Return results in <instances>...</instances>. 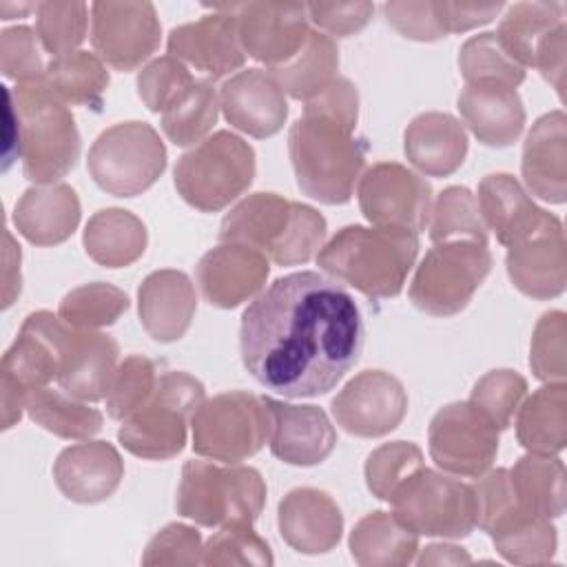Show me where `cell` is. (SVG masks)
I'll list each match as a JSON object with an SVG mask.
<instances>
[{
	"label": "cell",
	"mask_w": 567,
	"mask_h": 567,
	"mask_svg": "<svg viewBox=\"0 0 567 567\" xmlns=\"http://www.w3.org/2000/svg\"><path fill=\"white\" fill-rule=\"evenodd\" d=\"M363 319L341 281L315 270L275 279L241 315L239 350L250 377L288 399L330 392L359 361Z\"/></svg>",
	"instance_id": "obj_1"
},
{
	"label": "cell",
	"mask_w": 567,
	"mask_h": 567,
	"mask_svg": "<svg viewBox=\"0 0 567 567\" xmlns=\"http://www.w3.org/2000/svg\"><path fill=\"white\" fill-rule=\"evenodd\" d=\"M419 255V233L394 226L350 224L317 252V264L337 281L370 299L396 297Z\"/></svg>",
	"instance_id": "obj_2"
},
{
	"label": "cell",
	"mask_w": 567,
	"mask_h": 567,
	"mask_svg": "<svg viewBox=\"0 0 567 567\" xmlns=\"http://www.w3.org/2000/svg\"><path fill=\"white\" fill-rule=\"evenodd\" d=\"M326 230L328 224L317 208L259 190L224 215L219 241L255 248L277 266H297L321 250Z\"/></svg>",
	"instance_id": "obj_3"
},
{
	"label": "cell",
	"mask_w": 567,
	"mask_h": 567,
	"mask_svg": "<svg viewBox=\"0 0 567 567\" xmlns=\"http://www.w3.org/2000/svg\"><path fill=\"white\" fill-rule=\"evenodd\" d=\"M288 153L297 186L308 197L334 206L350 202L365 166L368 140L334 117L303 111L290 126Z\"/></svg>",
	"instance_id": "obj_4"
},
{
	"label": "cell",
	"mask_w": 567,
	"mask_h": 567,
	"mask_svg": "<svg viewBox=\"0 0 567 567\" xmlns=\"http://www.w3.org/2000/svg\"><path fill=\"white\" fill-rule=\"evenodd\" d=\"M20 126L22 171L35 186L60 184L80 157V133L71 109L44 84L4 86Z\"/></svg>",
	"instance_id": "obj_5"
},
{
	"label": "cell",
	"mask_w": 567,
	"mask_h": 567,
	"mask_svg": "<svg viewBox=\"0 0 567 567\" xmlns=\"http://www.w3.org/2000/svg\"><path fill=\"white\" fill-rule=\"evenodd\" d=\"M266 503V483L255 467L186 461L175 509L202 527L252 525Z\"/></svg>",
	"instance_id": "obj_6"
},
{
	"label": "cell",
	"mask_w": 567,
	"mask_h": 567,
	"mask_svg": "<svg viewBox=\"0 0 567 567\" xmlns=\"http://www.w3.org/2000/svg\"><path fill=\"white\" fill-rule=\"evenodd\" d=\"M204 401L199 379L188 372H162L153 396L122 421L117 441L140 458H173L184 450L188 425Z\"/></svg>",
	"instance_id": "obj_7"
},
{
	"label": "cell",
	"mask_w": 567,
	"mask_h": 567,
	"mask_svg": "<svg viewBox=\"0 0 567 567\" xmlns=\"http://www.w3.org/2000/svg\"><path fill=\"white\" fill-rule=\"evenodd\" d=\"M255 166V151L246 140L217 131L177 159L173 182L188 206L217 213L248 190Z\"/></svg>",
	"instance_id": "obj_8"
},
{
	"label": "cell",
	"mask_w": 567,
	"mask_h": 567,
	"mask_svg": "<svg viewBox=\"0 0 567 567\" xmlns=\"http://www.w3.org/2000/svg\"><path fill=\"white\" fill-rule=\"evenodd\" d=\"M66 323L49 310L31 312L2 354L0 363V405L2 430L13 427L24 410V399L31 390L58 381L62 339Z\"/></svg>",
	"instance_id": "obj_9"
},
{
	"label": "cell",
	"mask_w": 567,
	"mask_h": 567,
	"mask_svg": "<svg viewBox=\"0 0 567 567\" xmlns=\"http://www.w3.org/2000/svg\"><path fill=\"white\" fill-rule=\"evenodd\" d=\"M86 166L102 190L115 197H135L164 173L166 146L151 124L120 122L95 137Z\"/></svg>",
	"instance_id": "obj_10"
},
{
	"label": "cell",
	"mask_w": 567,
	"mask_h": 567,
	"mask_svg": "<svg viewBox=\"0 0 567 567\" xmlns=\"http://www.w3.org/2000/svg\"><path fill=\"white\" fill-rule=\"evenodd\" d=\"M489 270L492 252L487 244L467 239L434 244L416 266L410 301L432 317L458 315Z\"/></svg>",
	"instance_id": "obj_11"
},
{
	"label": "cell",
	"mask_w": 567,
	"mask_h": 567,
	"mask_svg": "<svg viewBox=\"0 0 567 567\" xmlns=\"http://www.w3.org/2000/svg\"><path fill=\"white\" fill-rule=\"evenodd\" d=\"M193 450L199 456L237 463L257 454L270 439L272 416L266 396L252 392H221L195 412Z\"/></svg>",
	"instance_id": "obj_12"
},
{
	"label": "cell",
	"mask_w": 567,
	"mask_h": 567,
	"mask_svg": "<svg viewBox=\"0 0 567 567\" xmlns=\"http://www.w3.org/2000/svg\"><path fill=\"white\" fill-rule=\"evenodd\" d=\"M394 516L416 534L465 538L476 527L472 485L436 470H416L390 498Z\"/></svg>",
	"instance_id": "obj_13"
},
{
	"label": "cell",
	"mask_w": 567,
	"mask_h": 567,
	"mask_svg": "<svg viewBox=\"0 0 567 567\" xmlns=\"http://www.w3.org/2000/svg\"><path fill=\"white\" fill-rule=\"evenodd\" d=\"M427 447L445 474L476 478L496 461L498 430L472 401H454L432 416Z\"/></svg>",
	"instance_id": "obj_14"
},
{
	"label": "cell",
	"mask_w": 567,
	"mask_h": 567,
	"mask_svg": "<svg viewBox=\"0 0 567 567\" xmlns=\"http://www.w3.org/2000/svg\"><path fill=\"white\" fill-rule=\"evenodd\" d=\"M516 290L532 299H554L567 286V241L556 215L540 208L538 217L514 237L505 257Z\"/></svg>",
	"instance_id": "obj_15"
},
{
	"label": "cell",
	"mask_w": 567,
	"mask_h": 567,
	"mask_svg": "<svg viewBox=\"0 0 567 567\" xmlns=\"http://www.w3.org/2000/svg\"><path fill=\"white\" fill-rule=\"evenodd\" d=\"M359 208L374 226L425 230L432 213V186L399 162H377L357 186Z\"/></svg>",
	"instance_id": "obj_16"
},
{
	"label": "cell",
	"mask_w": 567,
	"mask_h": 567,
	"mask_svg": "<svg viewBox=\"0 0 567 567\" xmlns=\"http://www.w3.org/2000/svg\"><path fill=\"white\" fill-rule=\"evenodd\" d=\"M162 24L153 2H93L91 44L102 62L133 71L159 47Z\"/></svg>",
	"instance_id": "obj_17"
},
{
	"label": "cell",
	"mask_w": 567,
	"mask_h": 567,
	"mask_svg": "<svg viewBox=\"0 0 567 567\" xmlns=\"http://www.w3.org/2000/svg\"><path fill=\"white\" fill-rule=\"evenodd\" d=\"M217 7L235 16L244 53L268 69L288 62L310 33L303 2H230Z\"/></svg>",
	"instance_id": "obj_18"
},
{
	"label": "cell",
	"mask_w": 567,
	"mask_h": 567,
	"mask_svg": "<svg viewBox=\"0 0 567 567\" xmlns=\"http://www.w3.org/2000/svg\"><path fill=\"white\" fill-rule=\"evenodd\" d=\"M408 412L403 383L385 370H363L332 399L334 421L354 436L377 439L390 434Z\"/></svg>",
	"instance_id": "obj_19"
},
{
	"label": "cell",
	"mask_w": 567,
	"mask_h": 567,
	"mask_svg": "<svg viewBox=\"0 0 567 567\" xmlns=\"http://www.w3.org/2000/svg\"><path fill=\"white\" fill-rule=\"evenodd\" d=\"M213 13L195 22L173 27L168 33V55L188 62L208 78H224L244 66L246 53L237 35V20L230 11L210 4Z\"/></svg>",
	"instance_id": "obj_20"
},
{
	"label": "cell",
	"mask_w": 567,
	"mask_h": 567,
	"mask_svg": "<svg viewBox=\"0 0 567 567\" xmlns=\"http://www.w3.org/2000/svg\"><path fill=\"white\" fill-rule=\"evenodd\" d=\"M219 109L230 126L250 137H270L288 120V100L266 69H246L219 89Z\"/></svg>",
	"instance_id": "obj_21"
},
{
	"label": "cell",
	"mask_w": 567,
	"mask_h": 567,
	"mask_svg": "<svg viewBox=\"0 0 567 567\" xmlns=\"http://www.w3.org/2000/svg\"><path fill=\"white\" fill-rule=\"evenodd\" d=\"M268 257L241 244H219L202 255L195 277L204 299L215 308H237L266 286Z\"/></svg>",
	"instance_id": "obj_22"
},
{
	"label": "cell",
	"mask_w": 567,
	"mask_h": 567,
	"mask_svg": "<svg viewBox=\"0 0 567 567\" xmlns=\"http://www.w3.org/2000/svg\"><path fill=\"white\" fill-rule=\"evenodd\" d=\"M120 346L111 334L97 330H78L66 323L62 339L58 383L80 401H102L109 394L117 370Z\"/></svg>",
	"instance_id": "obj_23"
},
{
	"label": "cell",
	"mask_w": 567,
	"mask_h": 567,
	"mask_svg": "<svg viewBox=\"0 0 567 567\" xmlns=\"http://www.w3.org/2000/svg\"><path fill=\"white\" fill-rule=\"evenodd\" d=\"M272 416L270 452L279 461L297 467H310L326 461L334 445L337 432L328 414L317 405H292L266 396Z\"/></svg>",
	"instance_id": "obj_24"
},
{
	"label": "cell",
	"mask_w": 567,
	"mask_h": 567,
	"mask_svg": "<svg viewBox=\"0 0 567 567\" xmlns=\"http://www.w3.org/2000/svg\"><path fill=\"white\" fill-rule=\"evenodd\" d=\"M281 538L299 554H326L341 540L343 514L334 498L317 487L290 489L277 507Z\"/></svg>",
	"instance_id": "obj_25"
},
{
	"label": "cell",
	"mask_w": 567,
	"mask_h": 567,
	"mask_svg": "<svg viewBox=\"0 0 567 567\" xmlns=\"http://www.w3.org/2000/svg\"><path fill=\"white\" fill-rule=\"evenodd\" d=\"M124 461L109 441H84L64 447L53 463L58 489L73 503H102L120 487Z\"/></svg>",
	"instance_id": "obj_26"
},
{
	"label": "cell",
	"mask_w": 567,
	"mask_h": 567,
	"mask_svg": "<svg viewBox=\"0 0 567 567\" xmlns=\"http://www.w3.org/2000/svg\"><path fill=\"white\" fill-rule=\"evenodd\" d=\"M520 173L527 190L543 202L567 199V117L560 109L540 115L523 144Z\"/></svg>",
	"instance_id": "obj_27"
},
{
	"label": "cell",
	"mask_w": 567,
	"mask_h": 567,
	"mask_svg": "<svg viewBox=\"0 0 567 567\" xmlns=\"http://www.w3.org/2000/svg\"><path fill=\"white\" fill-rule=\"evenodd\" d=\"M197 310V295L190 277L175 268L153 270L137 290V312L142 328L159 343L177 341L186 334Z\"/></svg>",
	"instance_id": "obj_28"
},
{
	"label": "cell",
	"mask_w": 567,
	"mask_h": 567,
	"mask_svg": "<svg viewBox=\"0 0 567 567\" xmlns=\"http://www.w3.org/2000/svg\"><path fill=\"white\" fill-rule=\"evenodd\" d=\"M474 137L494 148L514 144L525 128V106L516 89L498 82H470L456 100Z\"/></svg>",
	"instance_id": "obj_29"
},
{
	"label": "cell",
	"mask_w": 567,
	"mask_h": 567,
	"mask_svg": "<svg viewBox=\"0 0 567 567\" xmlns=\"http://www.w3.org/2000/svg\"><path fill=\"white\" fill-rule=\"evenodd\" d=\"M403 151L408 162L421 173L447 177L465 162L467 133L450 113H419L403 133Z\"/></svg>",
	"instance_id": "obj_30"
},
{
	"label": "cell",
	"mask_w": 567,
	"mask_h": 567,
	"mask_svg": "<svg viewBox=\"0 0 567 567\" xmlns=\"http://www.w3.org/2000/svg\"><path fill=\"white\" fill-rule=\"evenodd\" d=\"M80 215V197L69 184L31 186L13 208V224L31 244L55 246L75 233Z\"/></svg>",
	"instance_id": "obj_31"
},
{
	"label": "cell",
	"mask_w": 567,
	"mask_h": 567,
	"mask_svg": "<svg viewBox=\"0 0 567 567\" xmlns=\"http://www.w3.org/2000/svg\"><path fill=\"white\" fill-rule=\"evenodd\" d=\"M348 545L361 567H401L414 560L419 534L403 525L394 512L374 509L359 518Z\"/></svg>",
	"instance_id": "obj_32"
},
{
	"label": "cell",
	"mask_w": 567,
	"mask_h": 567,
	"mask_svg": "<svg viewBox=\"0 0 567 567\" xmlns=\"http://www.w3.org/2000/svg\"><path fill=\"white\" fill-rule=\"evenodd\" d=\"M86 255L104 268H124L137 261L148 244L144 221L124 208H102L84 226Z\"/></svg>",
	"instance_id": "obj_33"
},
{
	"label": "cell",
	"mask_w": 567,
	"mask_h": 567,
	"mask_svg": "<svg viewBox=\"0 0 567 567\" xmlns=\"http://www.w3.org/2000/svg\"><path fill=\"white\" fill-rule=\"evenodd\" d=\"M516 439L534 454H558L567 445V385L545 383L516 410Z\"/></svg>",
	"instance_id": "obj_34"
},
{
	"label": "cell",
	"mask_w": 567,
	"mask_h": 567,
	"mask_svg": "<svg viewBox=\"0 0 567 567\" xmlns=\"http://www.w3.org/2000/svg\"><path fill=\"white\" fill-rule=\"evenodd\" d=\"M478 210L496 241L509 246L540 213L520 182L509 173H489L478 184Z\"/></svg>",
	"instance_id": "obj_35"
},
{
	"label": "cell",
	"mask_w": 567,
	"mask_h": 567,
	"mask_svg": "<svg viewBox=\"0 0 567 567\" xmlns=\"http://www.w3.org/2000/svg\"><path fill=\"white\" fill-rule=\"evenodd\" d=\"M560 22H565L563 2H514L501 18L494 35L503 51L525 69L534 66L540 42Z\"/></svg>",
	"instance_id": "obj_36"
},
{
	"label": "cell",
	"mask_w": 567,
	"mask_h": 567,
	"mask_svg": "<svg viewBox=\"0 0 567 567\" xmlns=\"http://www.w3.org/2000/svg\"><path fill=\"white\" fill-rule=\"evenodd\" d=\"M339 69V49L334 40L321 31H310L303 47L284 64L268 69L284 93L308 102L319 95Z\"/></svg>",
	"instance_id": "obj_37"
},
{
	"label": "cell",
	"mask_w": 567,
	"mask_h": 567,
	"mask_svg": "<svg viewBox=\"0 0 567 567\" xmlns=\"http://www.w3.org/2000/svg\"><path fill=\"white\" fill-rule=\"evenodd\" d=\"M512 487L520 505L545 518H558L565 512V465L556 454H525L509 470Z\"/></svg>",
	"instance_id": "obj_38"
},
{
	"label": "cell",
	"mask_w": 567,
	"mask_h": 567,
	"mask_svg": "<svg viewBox=\"0 0 567 567\" xmlns=\"http://www.w3.org/2000/svg\"><path fill=\"white\" fill-rule=\"evenodd\" d=\"M24 410L33 423L60 439L71 441H89L102 430L104 423L102 412L89 405V401H80L64 390H53L47 385L27 394Z\"/></svg>",
	"instance_id": "obj_39"
},
{
	"label": "cell",
	"mask_w": 567,
	"mask_h": 567,
	"mask_svg": "<svg viewBox=\"0 0 567 567\" xmlns=\"http://www.w3.org/2000/svg\"><path fill=\"white\" fill-rule=\"evenodd\" d=\"M109 80L102 58L78 49L73 53L51 58L42 84L66 106H89L100 111Z\"/></svg>",
	"instance_id": "obj_40"
},
{
	"label": "cell",
	"mask_w": 567,
	"mask_h": 567,
	"mask_svg": "<svg viewBox=\"0 0 567 567\" xmlns=\"http://www.w3.org/2000/svg\"><path fill=\"white\" fill-rule=\"evenodd\" d=\"M219 115V95L210 80L188 84L162 113V131L175 146H195L208 137Z\"/></svg>",
	"instance_id": "obj_41"
},
{
	"label": "cell",
	"mask_w": 567,
	"mask_h": 567,
	"mask_svg": "<svg viewBox=\"0 0 567 567\" xmlns=\"http://www.w3.org/2000/svg\"><path fill=\"white\" fill-rule=\"evenodd\" d=\"M492 536L494 549L514 565L549 563L558 547V534L551 518L523 512L496 529Z\"/></svg>",
	"instance_id": "obj_42"
},
{
	"label": "cell",
	"mask_w": 567,
	"mask_h": 567,
	"mask_svg": "<svg viewBox=\"0 0 567 567\" xmlns=\"http://www.w3.org/2000/svg\"><path fill=\"white\" fill-rule=\"evenodd\" d=\"M427 226L434 244L454 239L487 244V226L478 210L476 195L465 186H447L439 193Z\"/></svg>",
	"instance_id": "obj_43"
},
{
	"label": "cell",
	"mask_w": 567,
	"mask_h": 567,
	"mask_svg": "<svg viewBox=\"0 0 567 567\" xmlns=\"http://www.w3.org/2000/svg\"><path fill=\"white\" fill-rule=\"evenodd\" d=\"M131 301L124 290L113 284L93 281L66 292L58 306V315L64 323L78 330H97L115 323Z\"/></svg>",
	"instance_id": "obj_44"
},
{
	"label": "cell",
	"mask_w": 567,
	"mask_h": 567,
	"mask_svg": "<svg viewBox=\"0 0 567 567\" xmlns=\"http://www.w3.org/2000/svg\"><path fill=\"white\" fill-rule=\"evenodd\" d=\"M458 69L465 84L498 82L516 89L525 80V69L503 51L496 35L489 31L463 42L458 51Z\"/></svg>",
	"instance_id": "obj_45"
},
{
	"label": "cell",
	"mask_w": 567,
	"mask_h": 567,
	"mask_svg": "<svg viewBox=\"0 0 567 567\" xmlns=\"http://www.w3.org/2000/svg\"><path fill=\"white\" fill-rule=\"evenodd\" d=\"M423 467V452L410 441H390L372 450L365 458V485L372 496L388 501L394 492Z\"/></svg>",
	"instance_id": "obj_46"
},
{
	"label": "cell",
	"mask_w": 567,
	"mask_h": 567,
	"mask_svg": "<svg viewBox=\"0 0 567 567\" xmlns=\"http://www.w3.org/2000/svg\"><path fill=\"white\" fill-rule=\"evenodd\" d=\"M86 2H38L35 33L51 58L78 51L86 35Z\"/></svg>",
	"instance_id": "obj_47"
},
{
	"label": "cell",
	"mask_w": 567,
	"mask_h": 567,
	"mask_svg": "<svg viewBox=\"0 0 567 567\" xmlns=\"http://www.w3.org/2000/svg\"><path fill=\"white\" fill-rule=\"evenodd\" d=\"M159 381L157 363L142 354L126 357L111 381L106 394V412L115 421H124L135 410H140L155 392Z\"/></svg>",
	"instance_id": "obj_48"
},
{
	"label": "cell",
	"mask_w": 567,
	"mask_h": 567,
	"mask_svg": "<svg viewBox=\"0 0 567 567\" xmlns=\"http://www.w3.org/2000/svg\"><path fill=\"white\" fill-rule=\"evenodd\" d=\"M202 563L210 567H270V545L250 525H226L204 543Z\"/></svg>",
	"instance_id": "obj_49"
},
{
	"label": "cell",
	"mask_w": 567,
	"mask_h": 567,
	"mask_svg": "<svg viewBox=\"0 0 567 567\" xmlns=\"http://www.w3.org/2000/svg\"><path fill=\"white\" fill-rule=\"evenodd\" d=\"M532 372L545 383H558L567 377V315L563 310L545 312L532 332L529 343Z\"/></svg>",
	"instance_id": "obj_50"
},
{
	"label": "cell",
	"mask_w": 567,
	"mask_h": 567,
	"mask_svg": "<svg viewBox=\"0 0 567 567\" xmlns=\"http://www.w3.org/2000/svg\"><path fill=\"white\" fill-rule=\"evenodd\" d=\"M527 394V381L514 370L498 368L483 374L474 388L470 401L494 423L501 432L509 427L518 405Z\"/></svg>",
	"instance_id": "obj_51"
},
{
	"label": "cell",
	"mask_w": 567,
	"mask_h": 567,
	"mask_svg": "<svg viewBox=\"0 0 567 567\" xmlns=\"http://www.w3.org/2000/svg\"><path fill=\"white\" fill-rule=\"evenodd\" d=\"M35 29L27 24L2 29L0 33V69L4 78L18 84H42L49 62Z\"/></svg>",
	"instance_id": "obj_52"
},
{
	"label": "cell",
	"mask_w": 567,
	"mask_h": 567,
	"mask_svg": "<svg viewBox=\"0 0 567 567\" xmlns=\"http://www.w3.org/2000/svg\"><path fill=\"white\" fill-rule=\"evenodd\" d=\"M193 82L195 78L182 60L162 55L137 73V95L148 111L164 113V109Z\"/></svg>",
	"instance_id": "obj_53"
},
{
	"label": "cell",
	"mask_w": 567,
	"mask_h": 567,
	"mask_svg": "<svg viewBox=\"0 0 567 567\" xmlns=\"http://www.w3.org/2000/svg\"><path fill=\"white\" fill-rule=\"evenodd\" d=\"M202 554H204V545L195 527L184 523H168L148 540L142 554V565L144 567L199 565Z\"/></svg>",
	"instance_id": "obj_54"
},
{
	"label": "cell",
	"mask_w": 567,
	"mask_h": 567,
	"mask_svg": "<svg viewBox=\"0 0 567 567\" xmlns=\"http://www.w3.org/2000/svg\"><path fill=\"white\" fill-rule=\"evenodd\" d=\"M383 13L388 24H392L403 38L419 40V42H434L447 35L436 11V0L385 2Z\"/></svg>",
	"instance_id": "obj_55"
},
{
	"label": "cell",
	"mask_w": 567,
	"mask_h": 567,
	"mask_svg": "<svg viewBox=\"0 0 567 567\" xmlns=\"http://www.w3.org/2000/svg\"><path fill=\"white\" fill-rule=\"evenodd\" d=\"M308 20H312L326 35H337V38H348L357 31H361L372 13L374 4L372 2H308Z\"/></svg>",
	"instance_id": "obj_56"
},
{
	"label": "cell",
	"mask_w": 567,
	"mask_h": 567,
	"mask_svg": "<svg viewBox=\"0 0 567 567\" xmlns=\"http://www.w3.org/2000/svg\"><path fill=\"white\" fill-rule=\"evenodd\" d=\"M303 111H315L328 117H334L352 128H357L359 120V91L348 80L337 75L319 95L310 97L303 106Z\"/></svg>",
	"instance_id": "obj_57"
},
{
	"label": "cell",
	"mask_w": 567,
	"mask_h": 567,
	"mask_svg": "<svg viewBox=\"0 0 567 567\" xmlns=\"http://www.w3.org/2000/svg\"><path fill=\"white\" fill-rule=\"evenodd\" d=\"M503 2H452V0H436V11L443 22L445 33H463L474 27L492 22L501 11Z\"/></svg>",
	"instance_id": "obj_58"
},
{
	"label": "cell",
	"mask_w": 567,
	"mask_h": 567,
	"mask_svg": "<svg viewBox=\"0 0 567 567\" xmlns=\"http://www.w3.org/2000/svg\"><path fill=\"white\" fill-rule=\"evenodd\" d=\"M565 51H567V24H556L545 40L538 47L534 66L540 71V75L556 89L558 97L563 100L565 91Z\"/></svg>",
	"instance_id": "obj_59"
},
{
	"label": "cell",
	"mask_w": 567,
	"mask_h": 567,
	"mask_svg": "<svg viewBox=\"0 0 567 567\" xmlns=\"http://www.w3.org/2000/svg\"><path fill=\"white\" fill-rule=\"evenodd\" d=\"M4 286H2V306L9 308L20 295V246L13 241L11 233L4 230Z\"/></svg>",
	"instance_id": "obj_60"
},
{
	"label": "cell",
	"mask_w": 567,
	"mask_h": 567,
	"mask_svg": "<svg viewBox=\"0 0 567 567\" xmlns=\"http://www.w3.org/2000/svg\"><path fill=\"white\" fill-rule=\"evenodd\" d=\"M416 563L419 565H467V563H472V558L463 547L434 543L421 551Z\"/></svg>",
	"instance_id": "obj_61"
},
{
	"label": "cell",
	"mask_w": 567,
	"mask_h": 567,
	"mask_svg": "<svg viewBox=\"0 0 567 567\" xmlns=\"http://www.w3.org/2000/svg\"><path fill=\"white\" fill-rule=\"evenodd\" d=\"M31 9L35 11L38 4H29V2H24V4L0 2V16H2V20H11V18H18V16H24V13H29Z\"/></svg>",
	"instance_id": "obj_62"
}]
</instances>
